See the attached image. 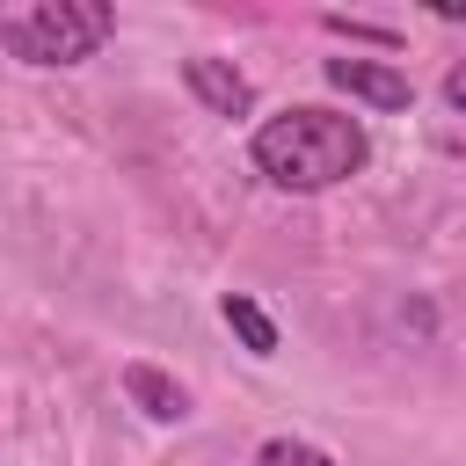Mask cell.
I'll return each instance as SVG.
<instances>
[{"instance_id": "obj_1", "label": "cell", "mask_w": 466, "mask_h": 466, "mask_svg": "<svg viewBox=\"0 0 466 466\" xmlns=\"http://www.w3.org/2000/svg\"><path fill=\"white\" fill-rule=\"evenodd\" d=\"M248 160H255V175H262V182L313 197V189L350 182V175L371 160V138H364V124H357V116L320 109V102H299V109L262 116V124H255Z\"/></svg>"}, {"instance_id": "obj_2", "label": "cell", "mask_w": 466, "mask_h": 466, "mask_svg": "<svg viewBox=\"0 0 466 466\" xmlns=\"http://www.w3.org/2000/svg\"><path fill=\"white\" fill-rule=\"evenodd\" d=\"M109 29H116V7L102 0H36L0 15V51L22 66H80L109 44Z\"/></svg>"}, {"instance_id": "obj_3", "label": "cell", "mask_w": 466, "mask_h": 466, "mask_svg": "<svg viewBox=\"0 0 466 466\" xmlns=\"http://www.w3.org/2000/svg\"><path fill=\"white\" fill-rule=\"evenodd\" d=\"M328 87H342L350 102H371V109H408L415 87L400 66H379V58H328Z\"/></svg>"}, {"instance_id": "obj_4", "label": "cell", "mask_w": 466, "mask_h": 466, "mask_svg": "<svg viewBox=\"0 0 466 466\" xmlns=\"http://www.w3.org/2000/svg\"><path fill=\"white\" fill-rule=\"evenodd\" d=\"M182 80H189V95H197L211 116H248V109H255L248 73L226 66V58H182Z\"/></svg>"}, {"instance_id": "obj_5", "label": "cell", "mask_w": 466, "mask_h": 466, "mask_svg": "<svg viewBox=\"0 0 466 466\" xmlns=\"http://www.w3.org/2000/svg\"><path fill=\"white\" fill-rule=\"evenodd\" d=\"M124 393H131V408H138V415H153V422H182V415H189L182 379H167V371H160V364H146V357H131V364H124Z\"/></svg>"}, {"instance_id": "obj_6", "label": "cell", "mask_w": 466, "mask_h": 466, "mask_svg": "<svg viewBox=\"0 0 466 466\" xmlns=\"http://www.w3.org/2000/svg\"><path fill=\"white\" fill-rule=\"evenodd\" d=\"M218 313H226V328L248 342V357H277V320H269L248 291H226V299H218Z\"/></svg>"}, {"instance_id": "obj_7", "label": "cell", "mask_w": 466, "mask_h": 466, "mask_svg": "<svg viewBox=\"0 0 466 466\" xmlns=\"http://www.w3.org/2000/svg\"><path fill=\"white\" fill-rule=\"evenodd\" d=\"M262 466H335L320 444H306V437H269L262 444Z\"/></svg>"}, {"instance_id": "obj_8", "label": "cell", "mask_w": 466, "mask_h": 466, "mask_svg": "<svg viewBox=\"0 0 466 466\" xmlns=\"http://www.w3.org/2000/svg\"><path fill=\"white\" fill-rule=\"evenodd\" d=\"M328 29H335V36H350V44H386V51L400 44L393 29H379V22H350V15H328Z\"/></svg>"}, {"instance_id": "obj_9", "label": "cell", "mask_w": 466, "mask_h": 466, "mask_svg": "<svg viewBox=\"0 0 466 466\" xmlns=\"http://www.w3.org/2000/svg\"><path fill=\"white\" fill-rule=\"evenodd\" d=\"M444 102H451V109H466V66H451V73H444Z\"/></svg>"}]
</instances>
